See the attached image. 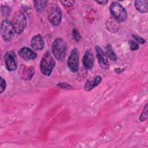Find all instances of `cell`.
I'll return each instance as SVG.
<instances>
[{
	"instance_id": "cell-1",
	"label": "cell",
	"mask_w": 148,
	"mask_h": 148,
	"mask_svg": "<svg viewBox=\"0 0 148 148\" xmlns=\"http://www.w3.org/2000/svg\"><path fill=\"white\" fill-rule=\"evenodd\" d=\"M52 53L55 58L58 61H62L66 56L67 45L66 42L61 38L54 39L52 43Z\"/></svg>"
},
{
	"instance_id": "cell-2",
	"label": "cell",
	"mask_w": 148,
	"mask_h": 148,
	"mask_svg": "<svg viewBox=\"0 0 148 148\" xmlns=\"http://www.w3.org/2000/svg\"><path fill=\"white\" fill-rule=\"evenodd\" d=\"M56 65V62L49 51L45 53L41 58L40 69L42 74L45 76H50Z\"/></svg>"
},
{
	"instance_id": "cell-3",
	"label": "cell",
	"mask_w": 148,
	"mask_h": 148,
	"mask_svg": "<svg viewBox=\"0 0 148 148\" xmlns=\"http://www.w3.org/2000/svg\"><path fill=\"white\" fill-rule=\"evenodd\" d=\"M14 31L17 34H21L24 31L27 25V18L21 11L16 12L12 18V22Z\"/></svg>"
},
{
	"instance_id": "cell-4",
	"label": "cell",
	"mask_w": 148,
	"mask_h": 148,
	"mask_svg": "<svg viewBox=\"0 0 148 148\" xmlns=\"http://www.w3.org/2000/svg\"><path fill=\"white\" fill-rule=\"evenodd\" d=\"M47 17L50 23L54 26H57L61 23V11L56 3H51L49 6L47 10Z\"/></svg>"
},
{
	"instance_id": "cell-5",
	"label": "cell",
	"mask_w": 148,
	"mask_h": 148,
	"mask_svg": "<svg viewBox=\"0 0 148 148\" xmlns=\"http://www.w3.org/2000/svg\"><path fill=\"white\" fill-rule=\"evenodd\" d=\"M110 12L113 18L119 21H124L126 20L127 14L124 7L117 2H113L109 7Z\"/></svg>"
},
{
	"instance_id": "cell-6",
	"label": "cell",
	"mask_w": 148,
	"mask_h": 148,
	"mask_svg": "<svg viewBox=\"0 0 148 148\" xmlns=\"http://www.w3.org/2000/svg\"><path fill=\"white\" fill-rule=\"evenodd\" d=\"M15 31L12 23L8 20H4L1 24V33L2 38L6 40H10L14 35Z\"/></svg>"
},
{
	"instance_id": "cell-7",
	"label": "cell",
	"mask_w": 148,
	"mask_h": 148,
	"mask_svg": "<svg viewBox=\"0 0 148 148\" xmlns=\"http://www.w3.org/2000/svg\"><path fill=\"white\" fill-rule=\"evenodd\" d=\"M5 62L7 69L9 71H15L18 66L17 56L14 51H8L4 57Z\"/></svg>"
},
{
	"instance_id": "cell-8",
	"label": "cell",
	"mask_w": 148,
	"mask_h": 148,
	"mask_svg": "<svg viewBox=\"0 0 148 148\" xmlns=\"http://www.w3.org/2000/svg\"><path fill=\"white\" fill-rule=\"evenodd\" d=\"M68 66L69 69L73 72H76L78 71L79 64V52L76 48H73L71 50L70 56L67 61Z\"/></svg>"
},
{
	"instance_id": "cell-9",
	"label": "cell",
	"mask_w": 148,
	"mask_h": 148,
	"mask_svg": "<svg viewBox=\"0 0 148 148\" xmlns=\"http://www.w3.org/2000/svg\"><path fill=\"white\" fill-rule=\"evenodd\" d=\"M18 74L21 79L25 81L30 80L35 74V68L32 66L21 64L19 67Z\"/></svg>"
},
{
	"instance_id": "cell-10",
	"label": "cell",
	"mask_w": 148,
	"mask_h": 148,
	"mask_svg": "<svg viewBox=\"0 0 148 148\" xmlns=\"http://www.w3.org/2000/svg\"><path fill=\"white\" fill-rule=\"evenodd\" d=\"M95 53L100 67L103 69H108L109 65L106 55L99 46H97L95 47Z\"/></svg>"
},
{
	"instance_id": "cell-11",
	"label": "cell",
	"mask_w": 148,
	"mask_h": 148,
	"mask_svg": "<svg viewBox=\"0 0 148 148\" xmlns=\"http://www.w3.org/2000/svg\"><path fill=\"white\" fill-rule=\"evenodd\" d=\"M18 54L20 57L26 61L34 60L38 56L37 54L35 51L27 47L21 48L18 51Z\"/></svg>"
},
{
	"instance_id": "cell-12",
	"label": "cell",
	"mask_w": 148,
	"mask_h": 148,
	"mask_svg": "<svg viewBox=\"0 0 148 148\" xmlns=\"http://www.w3.org/2000/svg\"><path fill=\"white\" fill-rule=\"evenodd\" d=\"M44 40L40 35H35L32 38L31 40V46L34 50H42L44 47Z\"/></svg>"
},
{
	"instance_id": "cell-13",
	"label": "cell",
	"mask_w": 148,
	"mask_h": 148,
	"mask_svg": "<svg viewBox=\"0 0 148 148\" xmlns=\"http://www.w3.org/2000/svg\"><path fill=\"white\" fill-rule=\"evenodd\" d=\"M94 57L93 54L89 50H87L83 58V64L87 69H91L94 64Z\"/></svg>"
},
{
	"instance_id": "cell-14",
	"label": "cell",
	"mask_w": 148,
	"mask_h": 148,
	"mask_svg": "<svg viewBox=\"0 0 148 148\" xmlns=\"http://www.w3.org/2000/svg\"><path fill=\"white\" fill-rule=\"evenodd\" d=\"M102 81V78L100 76H97L93 80H88L86 82L84 86V89L86 91H89L97 86Z\"/></svg>"
},
{
	"instance_id": "cell-15",
	"label": "cell",
	"mask_w": 148,
	"mask_h": 148,
	"mask_svg": "<svg viewBox=\"0 0 148 148\" xmlns=\"http://www.w3.org/2000/svg\"><path fill=\"white\" fill-rule=\"evenodd\" d=\"M135 8L140 13H147L148 10V1H135L134 2Z\"/></svg>"
},
{
	"instance_id": "cell-16",
	"label": "cell",
	"mask_w": 148,
	"mask_h": 148,
	"mask_svg": "<svg viewBox=\"0 0 148 148\" xmlns=\"http://www.w3.org/2000/svg\"><path fill=\"white\" fill-rule=\"evenodd\" d=\"M47 1H34V3L35 9L38 12L43 11L47 6Z\"/></svg>"
},
{
	"instance_id": "cell-17",
	"label": "cell",
	"mask_w": 148,
	"mask_h": 148,
	"mask_svg": "<svg viewBox=\"0 0 148 148\" xmlns=\"http://www.w3.org/2000/svg\"><path fill=\"white\" fill-rule=\"evenodd\" d=\"M106 55L107 56L113 61L117 60V56L115 54L112 47L111 45H108L106 47Z\"/></svg>"
},
{
	"instance_id": "cell-18",
	"label": "cell",
	"mask_w": 148,
	"mask_h": 148,
	"mask_svg": "<svg viewBox=\"0 0 148 148\" xmlns=\"http://www.w3.org/2000/svg\"><path fill=\"white\" fill-rule=\"evenodd\" d=\"M148 117V113H147V103L146 104V105L145 106V108H143V110L142 112V113L140 114V121H144L145 120H147Z\"/></svg>"
},
{
	"instance_id": "cell-19",
	"label": "cell",
	"mask_w": 148,
	"mask_h": 148,
	"mask_svg": "<svg viewBox=\"0 0 148 148\" xmlns=\"http://www.w3.org/2000/svg\"><path fill=\"white\" fill-rule=\"evenodd\" d=\"M57 86L61 88L65 89V90H71V89L73 88V87L71 84H69V83H66V82L58 83L57 84Z\"/></svg>"
},
{
	"instance_id": "cell-20",
	"label": "cell",
	"mask_w": 148,
	"mask_h": 148,
	"mask_svg": "<svg viewBox=\"0 0 148 148\" xmlns=\"http://www.w3.org/2000/svg\"><path fill=\"white\" fill-rule=\"evenodd\" d=\"M72 36H73L74 40L76 42H79L82 38V36L80 35V33L78 32V31L76 29H73V31H72Z\"/></svg>"
},
{
	"instance_id": "cell-21",
	"label": "cell",
	"mask_w": 148,
	"mask_h": 148,
	"mask_svg": "<svg viewBox=\"0 0 148 148\" xmlns=\"http://www.w3.org/2000/svg\"><path fill=\"white\" fill-rule=\"evenodd\" d=\"M129 45H130V47L131 49V50L135 51L136 50L139 49V45L137 42L134 41V40H130L129 41Z\"/></svg>"
},
{
	"instance_id": "cell-22",
	"label": "cell",
	"mask_w": 148,
	"mask_h": 148,
	"mask_svg": "<svg viewBox=\"0 0 148 148\" xmlns=\"http://www.w3.org/2000/svg\"><path fill=\"white\" fill-rule=\"evenodd\" d=\"M60 2L65 6L70 7L73 6L75 4V1H61Z\"/></svg>"
},
{
	"instance_id": "cell-23",
	"label": "cell",
	"mask_w": 148,
	"mask_h": 148,
	"mask_svg": "<svg viewBox=\"0 0 148 148\" xmlns=\"http://www.w3.org/2000/svg\"><path fill=\"white\" fill-rule=\"evenodd\" d=\"M6 87V83L5 80L2 77H1V93H3V92L5 90Z\"/></svg>"
},
{
	"instance_id": "cell-24",
	"label": "cell",
	"mask_w": 148,
	"mask_h": 148,
	"mask_svg": "<svg viewBox=\"0 0 148 148\" xmlns=\"http://www.w3.org/2000/svg\"><path fill=\"white\" fill-rule=\"evenodd\" d=\"M132 36L137 42H138L140 44H144L146 42V40L139 36H138L136 35H132Z\"/></svg>"
},
{
	"instance_id": "cell-25",
	"label": "cell",
	"mask_w": 148,
	"mask_h": 148,
	"mask_svg": "<svg viewBox=\"0 0 148 148\" xmlns=\"http://www.w3.org/2000/svg\"><path fill=\"white\" fill-rule=\"evenodd\" d=\"M97 3L101 4V5H105L108 2V1H96Z\"/></svg>"
}]
</instances>
